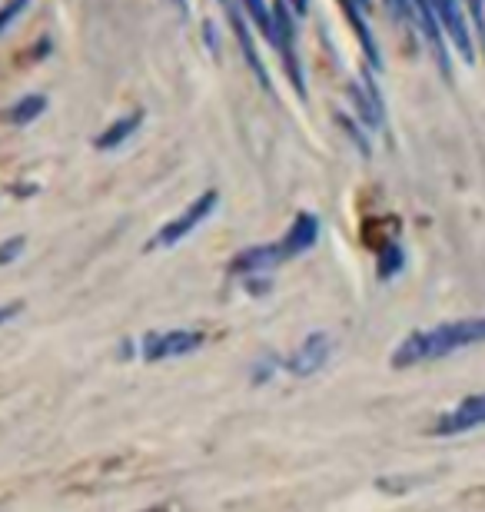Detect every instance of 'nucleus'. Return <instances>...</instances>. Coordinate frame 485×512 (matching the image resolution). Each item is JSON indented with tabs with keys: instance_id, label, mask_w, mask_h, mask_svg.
Here are the masks:
<instances>
[{
	"instance_id": "1",
	"label": "nucleus",
	"mask_w": 485,
	"mask_h": 512,
	"mask_svg": "<svg viewBox=\"0 0 485 512\" xmlns=\"http://www.w3.org/2000/svg\"><path fill=\"white\" fill-rule=\"evenodd\" d=\"M485 343V316H469V320H452L429 326V330H412L396 350H392L389 363L392 370H409V366L439 363L446 356H456L462 350Z\"/></svg>"
},
{
	"instance_id": "2",
	"label": "nucleus",
	"mask_w": 485,
	"mask_h": 512,
	"mask_svg": "<svg viewBox=\"0 0 485 512\" xmlns=\"http://www.w3.org/2000/svg\"><path fill=\"white\" fill-rule=\"evenodd\" d=\"M216 207H220V193H216V190H203L200 197H196L193 203H187V207L177 213V217L167 220L157 233H153V237L147 240V250H170V247H177V243L187 240L196 227H203V223L213 217Z\"/></svg>"
},
{
	"instance_id": "3",
	"label": "nucleus",
	"mask_w": 485,
	"mask_h": 512,
	"mask_svg": "<svg viewBox=\"0 0 485 512\" xmlns=\"http://www.w3.org/2000/svg\"><path fill=\"white\" fill-rule=\"evenodd\" d=\"M273 50L283 60V74L293 84L296 97H306L303 60H299V47H296V14L286 0H276L273 4Z\"/></svg>"
},
{
	"instance_id": "4",
	"label": "nucleus",
	"mask_w": 485,
	"mask_h": 512,
	"mask_svg": "<svg viewBox=\"0 0 485 512\" xmlns=\"http://www.w3.org/2000/svg\"><path fill=\"white\" fill-rule=\"evenodd\" d=\"M429 4L436 10L439 27H442V34H446L449 47L462 57V64L472 67L479 60V50H476L479 40H476V30H472L466 4H462V0H429Z\"/></svg>"
},
{
	"instance_id": "5",
	"label": "nucleus",
	"mask_w": 485,
	"mask_h": 512,
	"mask_svg": "<svg viewBox=\"0 0 485 512\" xmlns=\"http://www.w3.org/2000/svg\"><path fill=\"white\" fill-rule=\"evenodd\" d=\"M203 330H153L140 336V360L143 363H167V360H183L193 356L196 350L206 346Z\"/></svg>"
},
{
	"instance_id": "6",
	"label": "nucleus",
	"mask_w": 485,
	"mask_h": 512,
	"mask_svg": "<svg viewBox=\"0 0 485 512\" xmlns=\"http://www.w3.org/2000/svg\"><path fill=\"white\" fill-rule=\"evenodd\" d=\"M409 24L419 30V37H422V40H426V47H429L432 60H436L439 74L446 77V80H452L449 40H446V34H442L439 17H436V10H432L429 0H409Z\"/></svg>"
},
{
	"instance_id": "7",
	"label": "nucleus",
	"mask_w": 485,
	"mask_h": 512,
	"mask_svg": "<svg viewBox=\"0 0 485 512\" xmlns=\"http://www.w3.org/2000/svg\"><path fill=\"white\" fill-rule=\"evenodd\" d=\"M485 429V393H472L466 399H459L456 406L436 416L429 433L432 436H466Z\"/></svg>"
},
{
	"instance_id": "8",
	"label": "nucleus",
	"mask_w": 485,
	"mask_h": 512,
	"mask_svg": "<svg viewBox=\"0 0 485 512\" xmlns=\"http://www.w3.org/2000/svg\"><path fill=\"white\" fill-rule=\"evenodd\" d=\"M376 70H363L359 80L349 84V104H353L359 124L366 130H383L386 127V100L379 94V84H376Z\"/></svg>"
},
{
	"instance_id": "9",
	"label": "nucleus",
	"mask_w": 485,
	"mask_h": 512,
	"mask_svg": "<svg viewBox=\"0 0 485 512\" xmlns=\"http://www.w3.org/2000/svg\"><path fill=\"white\" fill-rule=\"evenodd\" d=\"M216 4L223 7V17H226V24H230L233 30V37H236V44H240L243 50V57H246V64H250V70L256 74V80L270 90V74H266V67H263V60L260 54H256V44H253V34H250V17H246V10H243V0H216Z\"/></svg>"
},
{
	"instance_id": "10",
	"label": "nucleus",
	"mask_w": 485,
	"mask_h": 512,
	"mask_svg": "<svg viewBox=\"0 0 485 512\" xmlns=\"http://www.w3.org/2000/svg\"><path fill=\"white\" fill-rule=\"evenodd\" d=\"M329 356H333V340H329V333H309L306 340L299 343V350L283 360V373L306 380V376L323 370L329 363Z\"/></svg>"
},
{
	"instance_id": "11",
	"label": "nucleus",
	"mask_w": 485,
	"mask_h": 512,
	"mask_svg": "<svg viewBox=\"0 0 485 512\" xmlns=\"http://www.w3.org/2000/svg\"><path fill=\"white\" fill-rule=\"evenodd\" d=\"M290 256H286V247H283V240H276V243H260V247H246L240 250L230 260V276H263V273H270L276 270L280 263H286Z\"/></svg>"
},
{
	"instance_id": "12",
	"label": "nucleus",
	"mask_w": 485,
	"mask_h": 512,
	"mask_svg": "<svg viewBox=\"0 0 485 512\" xmlns=\"http://www.w3.org/2000/svg\"><path fill=\"white\" fill-rule=\"evenodd\" d=\"M319 240V217L316 213H296V220L290 223V230H286L283 237V247H286V256L290 260H296V256H303L316 247Z\"/></svg>"
},
{
	"instance_id": "13",
	"label": "nucleus",
	"mask_w": 485,
	"mask_h": 512,
	"mask_svg": "<svg viewBox=\"0 0 485 512\" xmlns=\"http://www.w3.org/2000/svg\"><path fill=\"white\" fill-rule=\"evenodd\" d=\"M140 124H143V110H133V114H123V117H117L113 124L100 133V137L94 140V147L97 150H117V147H123L133 133L140 130Z\"/></svg>"
},
{
	"instance_id": "14",
	"label": "nucleus",
	"mask_w": 485,
	"mask_h": 512,
	"mask_svg": "<svg viewBox=\"0 0 485 512\" xmlns=\"http://www.w3.org/2000/svg\"><path fill=\"white\" fill-rule=\"evenodd\" d=\"M44 110H47V97L44 94H27V97L14 100V104L4 110V124L27 127V124H34V120L44 114Z\"/></svg>"
},
{
	"instance_id": "15",
	"label": "nucleus",
	"mask_w": 485,
	"mask_h": 512,
	"mask_svg": "<svg viewBox=\"0 0 485 512\" xmlns=\"http://www.w3.org/2000/svg\"><path fill=\"white\" fill-rule=\"evenodd\" d=\"M376 253H379V256H376V276H379L383 283L396 280V276H399L402 270H406V250H402L396 240H386Z\"/></svg>"
},
{
	"instance_id": "16",
	"label": "nucleus",
	"mask_w": 485,
	"mask_h": 512,
	"mask_svg": "<svg viewBox=\"0 0 485 512\" xmlns=\"http://www.w3.org/2000/svg\"><path fill=\"white\" fill-rule=\"evenodd\" d=\"M243 10L250 17V24L266 37V44L273 47V4L270 0H243Z\"/></svg>"
},
{
	"instance_id": "17",
	"label": "nucleus",
	"mask_w": 485,
	"mask_h": 512,
	"mask_svg": "<svg viewBox=\"0 0 485 512\" xmlns=\"http://www.w3.org/2000/svg\"><path fill=\"white\" fill-rule=\"evenodd\" d=\"M276 373H283V360H280V356H266V360L253 363L250 380H253V386H260V383H270Z\"/></svg>"
},
{
	"instance_id": "18",
	"label": "nucleus",
	"mask_w": 485,
	"mask_h": 512,
	"mask_svg": "<svg viewBox=\"0 0 485 512\" xmlns=\"http://www.w3.org/2000/svg\"><path fill=\"white\" fill-rule=\"evenodd\" d=\"M339 127H343V130L349 133V140L356 143L359 153H363V157H369V150H373V147H369V137H366L369 130H366L363 124H356L353 117H339Z\"/></svg>"
},
{
	"instance_id": "19",
	"label": "nucleus",
	"mask_w": 485,
	"mask_h": 512,
	"mask_svg": "<svg viewBox=\"0 0 485 512\" xmlns=\"http://www.w3.org/2000/svg\"><path fill=\"white\" fill-rule=\"evenodd\" d=\"M469 10V20H472V30H476V40L485 44V0H462Z\"/></svg>"
},
{
	"instance_id": "20",
	"label": "nucleus",
	"mask_w": 485,
	"mask_h": 512,
	"mask_svg": "<svg viewBox=\"0 0 485 512\" xmlns=\"http://www.w3.org/2000/svg\"><path fill=\"white\" fill-rule=\"evenodd\" d=\"M27 7H30V0H7V4L0 7V34H4V30L14 24Z\"/></svg>"
},
{
	"instance_id": "21",
	"label": "nucleus",
	"mask_w": 485,
	"mask_h": 512,
	"mask_svg": "<svg viewBox=\"0 0 485 512\" xmlns=\"http://www.w3.org/2000/svg\"><path fill=\"white\" fill-rule=\"evenodd\" d=\"M24 247H27V240H24V237H10V240L0 243V266L14 263L17 256L24 253Z\"/></svg>"
},
{
	"instance_id": "22",
	"label": "nucleus",
	"mask_w": 485,
	"mask_h": 512,
	"mask_svg": "<svg viewBox=\"0 0 485 512\" xmlns=\"http://www.w3.org/2000/svg\"><path fill=\"white\" fill-rule=\"evenodd\" d=\"M386 7L396 20H409V0H386Z\"/></svg>"
},
{
	"instance_id": "23",
	"label": "nucleus",
	"mask_w": 485,
	"mask_h": 512,
	"mask_svg": "<svg viewBox=\"0 0 485 512\" xmlns=\"http://www.w3.org/2000/svg\"><path fill=\"white\" fill-rule=\"evenodd\" d=\"M20 310H24V306H20V303H4V306H0V326H7V323L14 320V316H17Z\"/></svg>"
},
{
	"instance_id": "24",
	"label": "nucleus",
	"mask_w": 485,
	"mask_h": 512,
	"mask_svg": "<svg viewBox=\"0 0 485 512\" xmlns=\"http://www.w3.org/2000/svg\"><path fill=\"white\" fill-rule=\"evenodd\" d=\"M339 7H356V10H363V14H369V7H373V0H339Z\"/></svg>"
},
{
	"instance_id": "25",
	"label": "nucleus",
	"mask_w": 485,
	"mask_h": 512,
	"mask_svg": "<svg viewBox=\"0 0 485 512\" xmlns=\"http://www.w3.org/2000/svg\"><path fill=\"white\" fill-rule=\"evenodd\" d=\"M286 4L293 7V14H296V17H306V14H309V0H286Z\"/></svg>"
},
{
	"instance_id": "26",
	"label": "nucleus",
	"mask_w": 485,
	"mask_h": 512,
	"mask_svg": "<svg viewBox=\"0 0 485 512\" xmlns=\"http://www.w3.org/2000/svg\"><path fill=\"white\" fill-rule=\"evenodd\" d=\"M170 4H173V7H177V10H180V14H183V17H187V10H190V0H170Z\"/></svg>"
},
{
	"instance_id": "27",
	"label": "nucleus",
	"mask_w": 485,
	"mask_h": 512,
	"mask_svg": "<svg viewBox=\"0 0 485 512\" xmlns=\"http://www.w3.org/2000/svg\"><path fill=\"white\" fill-rule=\"evenodd\" d=\"M143 512H167V509H143Z\"/></svg>"
}]
</instances>
